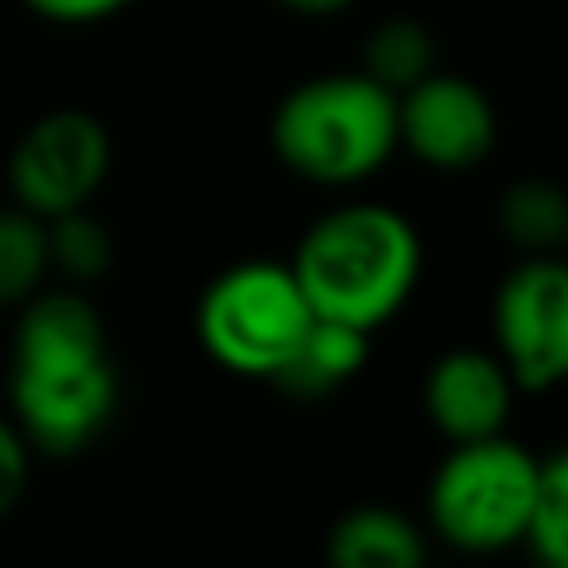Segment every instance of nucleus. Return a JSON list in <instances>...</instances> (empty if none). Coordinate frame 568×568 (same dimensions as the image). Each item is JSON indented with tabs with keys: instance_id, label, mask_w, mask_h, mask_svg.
Returning a JSON list of instances; mask_svg holds the SVG:
<instances>
[{
	"instance_id": "nucleus-1",
	"label": "nucleus",
	"mask_w": 568,
	"mask_h": 568,
	"mask_svg": "<svg viewBox=\"0 0 568 568\" xmlns=\"http://www.w3.org/2000/svg\"><path fill=\"white\" fill-rule=\"evenodd\" d=\"M115 368L102 320L71 288L36 293L13 328L9 404L13 422L40 453H80L115 417Z\"/></svg>"
},
{
	"instance_id": "nucleus-2",
	"label": "nucleus",
	"mask_w": 568,
	"mask_h": 568,
	"mask_svg": "<svg viewBox=\"0 0 568 568\" xmlns=\"http://www.w3.org/2000/svg\"><path fill=\"white\" fill-rule=\"evenodd\" d=\"M288 266L315 315L373 333L413 297L422 240L399 209L351 200L306 226Z\"/></svg>"
},
{
	"instance_id": "nucleus-3",
	"label": "nucleus",
	"mask_w": 568,
	"mask_h": 568,
	"mask_svg": "<svg viewBox=\"0 0 568 568\" xmlns=\"http://www.w3.org/2000/svg\"><path fill=\"white\" fill-rule=\"evenodd\" d=\"M399 146V98L373 75L324 71L293 84L271 115L275 160L315 186H355Z\"/></svg>"
},
{
	"instance_id": "nucleus-4",
	"label": "nucleus",
	"mask_w": 568,
	"mask_h": 568,
	"mask_svg": "<svg viewBox=\"0 0 568 568\" xmlns=\"http://www.w3.org/2000/svg\"><path fill=\"white\" fill-rule=\"evenodd\" d=\"M537 475L541 462L506 435L453 444L426 493L435 532L470 555L524 541L537 501Z\"/></svg>"
},
{
	"instance_id": "nucleus-5",
	"label": "nucleus",
	"mask_w": 568,
	"mask_h": 568,
	"mask_svg": "<svg viewBox=\"0 0 568 568\" xmlns=\"http://www.w3.org/2000/svg\"><path fill=\"white\" fill-rule=\"evenodd\" d=\"M311 320L288 262H235L209 280L195 306L200 346L240 377H275Z\"/></svg>"
},
{
	"instance_id": "nucleus-6",
	"label": "nucleus",
	"mask_w": 568,
	"mask_h": 568,
	"mask_svg": "<svg viewBox=\"0 0 568 568\" xmlns=\"http://www.w3.org/2000/svg\"><path fill=\"white\" fill-rule=\"evenodd\" d=\"M497 359L519 390L568 382V262L559 253L519 257L493 297Z\"/></svg>"
},
{
	"instance_id": "nucleus-7",
	"label": "nucleus",
	"mask_w": 568,
	"mask_h": 568,
	"mask_svg": "<svg viewBox=\"0 0 568 568\" xmlns=\"http://www.w3.org/2000/svg\"><path fill=\"white\" fill-rule=\"evenodd\" d=\"M111 169V138L98 115L80 106L44 111L22 129L9 151V191L13 204L36 217H58L84 209Z\"/></svg>"
},
{
	"instance_id": "nucleus-8",
	"label": "nucleus",
	"mask_w": 568,
	"mask_h": 568,
	"mask_svg": "<svg viewBox=\"0 0 568 568\" xmlns=\"http://www.w3.org/2000/svg\"><path fill=\"white\" fill-rule=\"evenodd\" d=\"M399 146L426 169L462 173L493 155L497 146V111L493 98L453 71H430L413 89L399 93Z\"/></svg>"
},
{
	"instance_id": "nucleus-9",
	"label": "nucleus",
	"mask_w": 568,
	"mask_h": 568,
	"mask_svg": "<svg viewBox=\"0 0 568 568\" xmlns=\"http://www.w3.org/2000/svg\"><path fill=\"white\" fill-rule=\"evenodd\" d=\"M422 399H426L430 426L453 444L488 439L506 430V417L515 404V377L506 373L497 351L457 346L430 364Z\"/></svg>"
},
{
	"instance_id": "nucleus-10",
	"label": "nucleus",
	"mask_w": 568,
	"mask_h": 568,
	"mask_svg": "<svg viewBox=\"0 0 568 568\" xmlns=\"http://www.w3.org/2000/svg\"><path fill=\"white\" fill-rule=\"evenodd\" d=\"M364 359H368V328L315 315L271 382L293 399H324L337 386H346L364 368Z\"/></svg>"
},
{
	"instance_id": "nucleus-11",
	"label": "nucleus",
	"mask_w": 568,
	"mask_h": 568,
	"mask_svg": "<svg viewBox=\"0 0 568 568\" xmlns=\"http://www.w3.org/2000/svg\"><path fill=\"white\" fill-rule=\"evenodd\" d=\"M328 568H426L422 528L390 506H355L328 528Z\"/></svg>"
},
{
	"instance_id": "nucleus-12",
	"label": "nucleus",
	"mask_w": 568,
	"mask_h": 568,
	"mask_svg": "<svg viewBox=\"0 0 568 568\" xmlns=\"http://www.w3.org/2000/svg\"><path fill=\"white\" fill-rule=\"evenodd\" d=\"M497 231L524 257L559 253L568 244V191L550 178H519L497 200Z\"/></svg>"
},
{
	"instance_id": "nucleus-13",
	"label": "nucleus",
	"mask_w": 568,
	"mask_h": 568,
	"mask_svg": "<svg viewBox=\"0 0 568 568\" xmlns=\"http://www.w3.org/2000/svg\"><path fill=\"white\" fill-rule=\"evenodd\" d=\"M359 71L373 75L382 89H390L399 98L404 89H413L417 80H426L435 71L430 27L422 18H408V13L382 18L359 44Z\"/></svg>"
},
{
	"instance_id": "nucleus-14",
	"label": "nucleus",
	"mask_w": 568,
	"mask_h": 568,
	"mask_svg": "<svg viewBox=\"0 0 568 568\" xmlns=\"http://www.w3.org/2000/svg\"><path fill=\"white\" fill-rule=\"evenodd\" d=\"M49 275V226L31 209H0V306L27 302Z\"/></svg>"
},
{
	"instance_id": "nucleus-15",
	"label": "nucleus",
	"mask_w": 568,
	"mask_h": 568,
	"mask_svg": "<svg viewBox=\"0 0 568 568\" xmlns=\"http://www.w3.org/2000/svg\"><path fill=\"white\" fill-rule=\"evenodd\" d=\"M44 226H49V266H58L67 280H98L111 266L115 257L111 231L89 213V204L58 213Z\"/></svg>"
},
{
	"instance_id": "nucleus-16",
	"label": "nucleus",
	"mask_w": 568,
	"mask_h": 568,
	"mask_svg": "<svg viewBox=\"0 0 568 568\" xmlns=\"http://www.w3.org/2000/svg\"><path fill=\"white\" fill-rule=\"evenodd\" d=\"M541 559L568 564V448L541 462L537 475V501L528 519V537Z\"/></svg>"
},
{
	"instance_id": "nucleus-17",
	"label": "nucleus",
	"mask_w": 568,
	"mask_h": 568,
	"mask_svg": "<svg viewBox=\"0 0 568 568\" xmlns=\"http://www.w3.org/2000/svg\"><path fill=\"white\" fill-rule=\"evenodd\" d=\"M31 475V444L13 417H0V515L18 506Z\"/></svg>"
},
{
	"instance_id": "nucleus-18",
	"label": "nucleus",
	"mask_w": 568,
	"mask_h": 568,
	"mask_svg": "<svg viewBox=\"0 0 568 568\" xmlns=\"http://www.w3.org/2000/svg\"><path fill=\"white\" fill-rule=\"evenodd\" d=\"M36 18L58 22V27H89V22H106L111 13L129 9L133 0H22Z\"/></svg>"
},
{
	"instance_id": "nucleus-19",
	"label": "nucleus",
	"mask_w": 568,
	"mask_h": 568,
	"mask_svg": "<svg viewBox=\"0 0 568 568\" xmlns=\"http://www.w3.org/2000/svg\"><path fill=\"white\" fill-rule=\"evenodd\" d=\"M271 4L284 13H297V18H333V13L351 9L355 0H271Z\"/></svg>"
},
{
	"instance_id": "nucleus-20",
	"label": "nucleus",
	"mask_w": 568,
	"mask_h": 568,
	"mask_svg": "<svg viewBox=\"0 0 568 568\" xmlns=\"http://www.w3.org/2000/svg\"><path fill=\"white\" fill-rule=\"evenodd\" d=\"M541 568H568V564H559V559H541Z\"/></svg>"
}]
</instances>
